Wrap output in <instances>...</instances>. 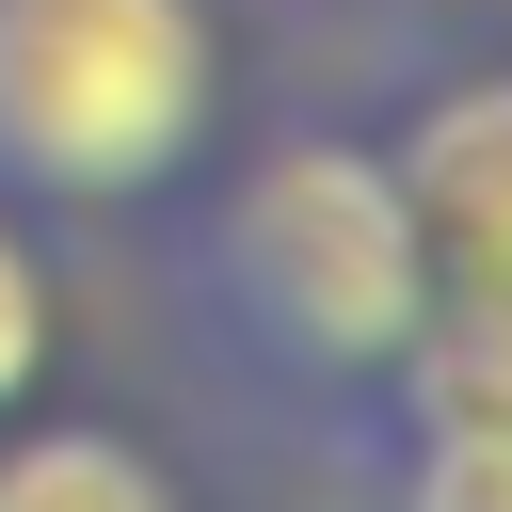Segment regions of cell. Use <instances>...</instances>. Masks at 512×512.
Instances as JSON below:
<instances>
[{
    "label": "cell",
    "mask_w": 512,
    "mask_h": 512,
    "mask_svg": "<svg viewBox=\"0 0 512 512\" xmlns=\"http://www.w3.org/2000/svg\"><path fill=\"white\" fill-rule=\"evenodd\" d=\"M224 112L208 0H0V192L128 208Z\"/></svg>",
    "instance_id": "cell-2"
},
{
    "label": "cell",
    "mask_w": 512,
    "mask_h": 512,
    "mask_svg": "<svg viewBox=\"0 0 512 512\" xmlns=\"http://www.w3.org/2000/svg\"><path fill=\"white\" fill-rule=\"evenodd\" d=\"M32 384H48V256L0 224V416H16Z\"/></svg>",
    "instance_id": "cell-7"
},
{
    "label": "cell",
    "mask_w": 512,
    "mask_h": 512,
    "mask_svg": "<svg viewBox=\"0 0 512 512\" xmlns=\"http://www.w3.org/2000/svg\"><path fill=\"white\" fill-rule=\"evenodd\" d=\"M400 400L512 432V288H432V320H416V352H400Z\"/></svg>",
    "instance_id": "cell-5"
},
{
    "label": "cell",
    "mask_w": 512,
    "mask_h": 512,
    "mask_svg": "<svg viewBox=\"0 0 512 512\" xmlns=\"http://www.w3.org/2000/svg\"><path fill=\"white\" fill-rule=\"evenodd\" d=\"M192 272H208V320H224L256 368H288L304 400H368V384H400V352H416V320H432L416 208H400L384 144H352V128H288V144H256V160L224 176Z\"/></svg>",
    "instance_id": "cell-1"
},
{
    "label": "cell",
    "mask_w": 512,
    "mask_h": 512,
    "mask_svg": "<svg viewBox=\"0 0 512 512\" xmlns=\"http://www.w3.org/2000/svg\"><path fill=\"white\" fill-rule=\"evenodd\" d=\"M384 176H400V208H416L432 288H512V64L432 80V96L400 112Z\"/></svg>",
    "instance_id": "cell-3"
},
{
    "label": "cell",
    "mask_w": 512,
    "mask_h": 512,
    "mask_svg": "<svg viewBox=\"0 0 512 512\" xmlns=\"http://www.w3.org/2000/svg\"><path fill=\"white\" fill-rule=\"evenodd\" d=\"M400 512H512V432H480V416H416Z\"/></svg>",
    "instance_id": "cell-6"
},
{
    "label": "cell",
    "mask_w": 512,
    "mask_h": 512,
    "mask_svg": "<svg viewBox=\"0 0 512 512\" xmlns=\"http://www.w3.org/2000/svg\"><path fill=\"white\" fill-rule=\"evenodd\" d=\"M0 512H192L176 496V464L144 448V432H112V416H0Z\"/></svg>",
    "instance_id": "cell-4"
}]
</instances>
